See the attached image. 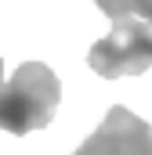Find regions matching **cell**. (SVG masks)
Here are the masks:
<instances>
[{
  "instance_id": "obj_1",
  "label": "cell",
  "mask_w": 152,
  "mask_h": 155,
  "mask_svg": "<svg viewBox=\"0 0 152 155\" xmlns=\"http://www.w3.org/2000/svg\"><path fill=\"white\" fill-rule=\"evenodd\" d=\"M62 101V83L43 61H26L0 87V130L26 137L43 130Z\"/></svg>"
},
{
  "instance_id": "obj_2",
  "label": "cell",
  "mask_w": 152,
  "mask_h": 155,
  "mask_svg": "<svg viewBox=\"0 0 152 155\" xmlns=\"http://www.w3.org/2000/svg\"><path fill=\"white\" fill-rule=\"evenodd\" d=\"M87 65L105 79L119 76H141L145 69H152V22L145 18H116L109 36L94 40Z\"/></svg>"
},
{
  "instance_id": "obj_3",
  "label": "cell",
  "mask_w": 152,
  "mask_h": 155,
  "mask_svg": "<svg viewBox=\"0 0 152 155\" xmlns=\"http://www.w3.org/2000/svg\"><path fill=\"white\" fill-rule=\"evenodd\" d=\"M73 155H152V126L123 105H112L102 126Z\"/></svg>"
},
{
  "instance_id": "obj_4",
  "label": "cell",
  "mask_w": 152,
  "mask_h": 155,
  "mask_svg": "<svg viewBox=\"0 0 152 155\" xmlns=\"http://www.w3.org/2000/svg\"><path fill=\"white\" fill-rule=\"evenodd\" d=\"M109 18H127V15H138V18H145L152 22V0H94Z\"/></svg>"
},
{
  "instance_id": "obj_5",
  "label": "cell",
  "mask_w": 152,
  "mask_h": 155,
  "mask_svg": "<svg viewBox=\"0 0 152 155\" xmlns=\"http://www.w3.org/2000/svg\"><path fill=\"white\" fill-rule=\"evenodd\" d=\"M0 87H4V58H0Z\"/></svg>"
}]
</instances>
